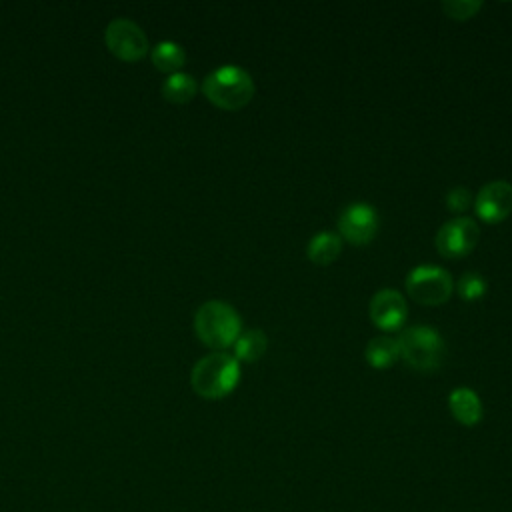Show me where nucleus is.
Wrapping results in <instances>:
<instances>
[{"instance_id": "obj_1", "label": "nucleus", "mask_w": 512, "mask_h": 512, "mask_svg": "<svg viewBox=\"0 0 512 512\" xmlns=\"http://www.w3.org/2000/svg\"><path fill=\"white\" fill-rule=\"evenodd\" d=\"M240 380L238 360L226 352H212L200 358L190 374L192 388L198 396L218 400L228 396Z\"/></svg>"}, {"instance_id": "obj_2", "label": "nucleus", "mask_w": 512, "mask_h": 512, "mask_svg": "<svg viewBox=\"0 0 512 512\" xmlns=\"http://www.w3.org/2000/svg\"><path fill=\"white\" fill-rule=\"evenodd\" d=\"M240 328V314L224 300H208L196 310L194 330L198 338L214 350L232 346L240 336Z\"/></svg>"}, {"instance_id": "obj_3", "label": "nucleus", "mask_w": 512, "mask_h": 512, "mask_svg": "<svg viewBox=\"0 0 512 512\" xmlns=\"http://www.w3.org/2000/svg\"><path fill=\"white\" fill-rule=\"evenodd\" d=\"M204 96L222 110H240L254 96L252 76L234 64L212 70L202 82Z\"/></svg>"}, {"instance_id": "obj_4", "label": "nucleus", "mask_w": 512, "mask_h": 512, "mask_svg": "<svg viewBox=\"0 0 512 512\" xmlns=\"http://www.w3.org/2000/svg\"><path fill=\"white\" fill-rule=\"evenodd\" d=\"M396 340L400 358L418 372H432L444 362L446 344L430 326H410Z\"/></svg>"}, {"instance_id": "obj_5", "label": "nucleus", "mask_w": 512, "mask_h": 512, "mask_svg": "<svg viewBox=\"0 0 512 512\" xmlns=\"http://www.w3.org/2000/svg\"><path fill=\"white\" fill-rule=\"evenodd\" d=\"M454 282L446 268L434 264H420L412 268L406 276L408 296L424 306L444 304L452 294Z\"/></svg>"}, {"instance_id": "obj_6", "label": "nucleus", "mask_w": 512, "mask_h": 512, "mask_svg": "<svg viewBox=\"0 0 512 512\" xmlns=\"http://www.w3.org/2000/svg\"><path fill=\"white\" fill-rule=\"evenodd\" d=\"M480 236V228L474 218L456 216L440 226L436 232V250L444 258H460L474 250Z\"/></svg>"}, {"instance_id": "obj_7", "label": "nucleus", "mask_w": 512, "mask_h": 512, "mask_svg": "<svg viewBox=\"0 0 512 512\" xmlns=\"http://www.w3.org/2000/svg\"><path fill=\"white\" fill-rule=\"evenodd\" d=\"M104 38L110 52H114L122 60H138L148 50V38L144 30L128 18H114L112 22H108Z\"/></svg>"}, {"instance_id": "obj_8", "label": "nucleus", "mask_w": 512, "mask_h": 512, "mask_svg": "<svg viewBox=\"0 0 512 512\" xmlns=\"http://www.w3.org/2000/svg\"><path fill=\"white\" fill-rule=\"evenodd\" d=\"M338 230L350 244H368L378 232V212L368 202H352L338 216Z\"/></svg>"}, {"instance_id": "obj_9", "label": "nucleus", "mask_w": 512, "mask_h": 512, "mask_svg": "<svg viewBox=\"0 0 512 512\" xmlns=\"http://www.w3.org/2000/svg\"><path fill=\"white\" fill-rule=\"evenodd\" d=\"M474 210L478 218L488 224L508 218L512 212V184L506 180L484 184L474 198Z\"/></svg>"}, {"instance_id": "obj_10", "label": "nucleus", "mask_w": 512, "mask_h": 512, "mask_svg": "<svg viewBox=\"0 0 512 512\" xmlns=\"http://www.w3.org/2000/svg\"><path fill=\"white\" fill-rule=\"evenodd\" d=\"M408 316V304L398 290L382 288L370 300V320L384 332L398 330Z\"/></svg>"}, {"instance_id": "obj_11", "label": "nucleus", "mask_w": 512, "mask_h": 512, "mask_svg": "<svg viewBox=\"0 0 512 512\" xmlns=\"http://www.w3.org/2000/svg\"><path fill=\"white\" fill-rule=\"evenodd\" d=\"M448 406L452 416L464 426H474L482 420V402L470 388L452 390L448 396Z\"/></svg>"}, {"instance_id": "obj_12", "label": "nucleus", "mask_w": 512, "mask_h": 512, "mask_svg": "<svg viewBox=\"0 0 512 512\" xmlns=\"http://www.w3.org/2000/svg\"><path fill=\"white\" fill-rule=\"evenodd\" d=\"M340 252H342V236L330 230H322L314 234L306 248L308 258L320 266L334 262L340 256Z\"/></svg>"}, {"instance_id": "obj_13", "label": "nucleus", "mask_w": 512, "mask_h": 512, "mask_svg": "<svg viewBox=\"0 0 512 512\" xmlns=\"http://www.w3.org/2000/svg\"><path fill=\"white\" fill-rule=\"evenodd\" d=\"M364 356H366L370 366H374L378 370H384L400 358L398 340L392 338V336H376L366 344Z\"/></svg>"}, {"instance_id": "obj_14", "label": "nucleus", "mask_w": 512, "mask_h": 512, "mask_svg": "<svg viewBox=\"0 0 512 512\" xmlns=\"http://www.w3.org/2000/svg\"><path fill=\"white\" fill-rule=\"evenodd\" d=\"M232 346H234V358L236 360L256 362L258 358L264 356V352L268 348V338L262 330L250 328L246 332H240V336L236 338V342Z\"/></svg>"}, {"instance_id": "obj_15", "label": "nucleus", "mask_w": 512, "mask_h": 512, "mask_svg": "<svg viewBox=\"0 0 512 512\" xmlns=\"http://www.w3.org/2000/svg\"><path fill=\"white\" fill-rule=\"evenodd\" d=\"M196 90H198V84H196L194 76L186 74V72H174L162 84V96L176 104L190 102L194 98Z\"/></svg>"}, {"instance_id": "obj_16", "label": "nucleus", "mask_w": 512, "mask_h": 512, "mask_svg": "<svg viewBox=\"0 0 512 512\" xmlns=\"http://www.w3.org/2000/svg\"><path fill=\"white\" fill-rule=\"evenodd\" d=\"M152 62L158 70L174 74L186 62V52L178 42L164 40L152 48Z\"/></svg>"}, {"instance_id": "obj_17", "label": "nucleus", "mask_w": 512, "mask_h": 512, "mask_svg": "<svg viewBox=\"0 0 512 512\" xmlns=\"http://www.w3.org/2000/svg\"><path fill=\"white\" fill-rule=\"evenodd\" d=\"M456 292L460 294L462 300H478L486 292V280L478 272H464L456 282Z\"/></svg>"}, {"instance_id": "obj_18", "label": "nucleus", "mask_w": 512, "mask_h": 512, "mask_svg": "<svg viewBox=\"0 0 512 512\" xmlns=\"http://www.w3.org/2000/svg\"><path fill=\"white\" fill-rule=\"evenodd\" d=\"M482 2L480 0H446L442 2V10L446 16L454 20H466L474 16L480 10Z\"/></svg>"}, {"instance_id": "obj_19", "label": "nucleus", "mask_w": 512, "mask_h": 512, "mask_svg": "<svg viewBox=\"0 0 512 512\" xmlns=\"http://www.w3.org/2000/svg\"><path fill=\"white\" fill-rule=\"evenodd\" d=\"M472 204V194L466 186H454L448 190L446 194V206L452 210V212H464L468 210Z\"/></svg>"}]
</instances>
